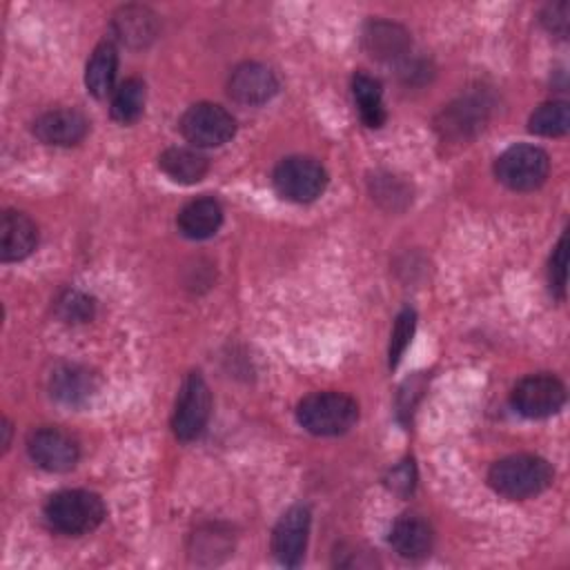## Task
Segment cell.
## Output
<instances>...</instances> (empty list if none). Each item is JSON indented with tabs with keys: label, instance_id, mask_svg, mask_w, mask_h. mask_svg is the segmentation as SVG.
I'll return each mask as SVG.
<instances>
[{
	"label": "cell",
	"instance_id": "cell-24",
	"mask_svg": "<svg viewBox=\"0 0 570 570\" xmlns=\"http://www.w3.org/2000/svg\"><path fill=\"white\" fill-rule=\"evenodd\" d=\"M94 301L76 289H67L56 301V314L65 323H87L94 316Z\"/></svg>",
	"mask_w": 570,
	"mask_h": 570
},
{
	"label": "cell",
	"instance_id": "cell-4",
	"mask_svg": "<svg viewBox=\"0 0 570 570\" xmlns=\"http://www.w3.org/2000/svg\"><path fill=\"white\" fill-rule=\"evenodd\" d=\"M499 183L514 191H532L541 187L550 174V158L541 147L512 145L494 163Z\"/></svg>",
	"mask_w": 570,
	"mask_h": 570
},
{
	"label": "cell",
	"instance_id": "cell-16",
	"mask_svg": "<svg viewBox=\"0 0 570 570\" xmlns=\"http://www.w3.org/2000/svg\"><path fill=\"white\" fill-rule=\"evenodd\" d=\"M223 223V207L212 196H200L187 203L176 218L178 232L191 240H205L218 232Z\"/></svg>",
	"mask_w": 570,
	"mask_h": 570
},
{
	"label": "cell",
	"instance_id": "cell-22",
	"mask_svg": "<svg viewBox=\"0 0 570 570\" xmlns=\"http://www.w3.org/2000/svg\"><path fill=\"white\" fill-rule=\"evenodd\" d=\"M145 109V82L140 78H127L111 96V118L120 125H131Z\"/></svg>",
	"mask_w": 570,
	"mask_h": 570
},
{
	"label": "cell",
	"instance_id": "cell-8",
	"mask_svg": "<svg viewBox=\"0 0 570 570\" xmlns=\"http://www.w3.org/2000/svg\"><path fill=\"white\" fill-rule=\"evenodd\" d=\"M566 403V387L552 374H530L512 390V405L528 419H546L557 414Z\"/></svg>",
	"mask_w": 570,
	"mask_h": 570
},
{
	"label": "cell",
	"instance_id": "cell-21",
	"mask_svg": "<svg viewBox=\"0 0 570 570\" xmlns=\"http://www.w3.org/2000/svg\"><path fill=\"white\" fill-rule=\"evenodd\" d=\"M352 96L358 107L361 120L376 129L385 122V107H383V91L381 82L363 71H356L352 78Z\"/></svg>",
	"mask_w": 570,
	"mask_h": 570
},
{
	"label": "cell",
	"instance_id": "cell-17",
	"mask_svg": "<svg viewBox=\"0 0 570 570\" xmlns=\"http://www.w3.org/2000/svg\"><path fill=\"white\" fill-rule=\"evenodd\" d=\"M432 528L416 514L399 517L390 530V543L394 552L410 561L428 557L432 550Z\"/></svg>",
	"mask_w": 570,
	"mask_h": 570
},
{
	"label": "cell",
	"instance_id": "cell-27",
	"mask_svg": "<svg viewBox=\"0 0 570 570\" xmlns=\"http://www.w3.org/2000/svg\"><path fill=\"white\" fill-rule=\"evenodd\" d=\"M541 22L550 33H554L559 38H566L568 36V2L548 4L541 11Z\"/></svg>",
	"mask_w": 570,
	"mask_h": 570
},
{
	"label": "cell",
	"instance_id": "cell-23",
	"mask_svg": "<svg viewBox=\"0 0 570 570\" xmlns=\"http://www.w3.org/2000/svg\"><path fill=\"white\" fill-rule=\"evenodd\" d=\"M528 129L537 136H548V138H557L568 134L570 129V107L563 100H550L539 105L530 120H528Z\"/></svg>",
	"mask_w": 570,
	"mask_h": 570
},
{
	"label": "cell",
	"instance_id": "cell-2",
	"mask_svg": "<svg viewBox=\"0 0 570 570\" xmlns=\"http://www.w3.org/2000/svg\"><path fill=\"white\" fill-rule=\"evenodd\" d=\"M358 419V405L343 392H314L296 407V421L314 436H338Z\"/></svg>",
	"mask_w": 570,
	"mask_h": 570
},
{
	"label": "cell",
	"instance_id": "cell-3",
	"mask_svg": "<svg viewBox=\"0 0 570 570\" xmlns=\"http://www.w3.org/2000/svg\"><path fill=\"white\" fill-rule=\"evenodd\" d=\"M47 523L62 534L78 537L96 530L105 519V503L89 490H62L45 503Z\"/></svg>",
	"mask_w": 570,
	"mask_h": 570
},
{
	"label": "cell",
	"instance_id": "cell-18",
	"mask_svg": "<svg viewBox=\"0 0 570 570\" xmlns=\"http://www.w3.org/2000/svg\"><path fill=\"white\" fill-rule=\"evenodd\" d=\"M49 387H51V396H56L60 403L80 405L94 394L96 379L87 367L67 363L53 370Z\"/></svg>",
	"mask_w": 570,
	"mask_h": 570
},
{
	"label": "cell",
	"instance_id": "cell-26",
	"mask_svg": "<svg viewBox=\"0 0 570 570\" xmlns=\"http://www.w3.org/2000/svg\"><path fill=\"white\" fill-rule=\"evenodd\" d=\"M566 281H568V238L563 234L550 258V285L559 298L566 296Z\"/></svg>",
	"mask_w": 570,
	"mask_h": 570
},
{
	"label": "cell",
	"instance_id": "cell-12",
	"mask_svg": "<svg viewBox=\"0 0 570 570\" xmlns=\"http://www.w3.org/2000/svg\"><path fill=\"white\" fill-rule=\"evenodd\" d=\"M89 122L78 109H51L36 118L33 136L53 147L78 145L87 136Z\"/></svg>",
	"mask_w": 570,
	"mask_h": 570
},
{
	"label": "cell",
	"instance_id": "cell-19",
	"mask_svg": "<svg viewBox=\"0 0 570 570\" xmlns=\"http://www.w3.org/2000/svg\"><path fill=\"white\" fill-rule=\"evenodd\" d=\"M158 167L180 185H194L205 178L209 163L207 158L191 147H169L160 154Z\"/></svg>",
	"mask_w": 570,
	"mask_h": 570
},
{
	"label": "cell",
	"instance_id": "cell-5",
	"mask_svg": "<svg viewBox=\"0 0 570 570\" xmlns=\"http://www.w3.org/2000/svg\"><path fill=\"white\" fill-rule=\"evenodd\" d=\"M327 185L325 167L309 156H287L274 169L276 191L292 203L316 200Z\"/></svg>",
	"mask_w": 570,
	"mask_h": 570
},
{
	"label": "cell",
	"instance_id": "cell-9",
	"mask_svg": "<svg viewBox=\"0 0 570 570\" xmlns=\"http://www.w3.org/2000/svg\"><path fill=\"white\" fill-rule=\"evenodd\" d=\"M31 461L47 472H67L78 463L80 448L71 434L58 428H38L27 439Z\"/></svg>",
	"mask_w": 570,
	"mask_h": 570
},
{
	"label": "cell",
	"instance_id": "cell-13",
	"mask_svg": "<svg viewBox=\"0 0 570 570\" xmlns=\"http://www.w3.org/2000/svg\"><path fill=\"white\" fill-rule=\"evenodd\" d=\"M38 245V227L36 223L18 212L7 209L0 220V258L2 263H16L27 258Z\"/></svg>",
	"mask_w": 570,
	"mask_h": 570
},
{
	"label": "cell",
	"instance_id": "cell-25",
	"mask_svg": "<svg viewBox=\"0 0 570 570\" xmlns=\"http://www.w3.org/2000/svg\"><path fill=\"white\" fill-rule=\"evenodd\" d=\"M414 325H416V314L405 307L396 321H394V327H392V336H390V367H394L401 356L405 354L410 341H412V334H414Z\"/></svg>",
	"mask_w": 570,
	"mask_h": 570
},
{
	"label": "cell",
	"instance_id": "cell-11",
	"mask_svg": "<svg viewBox=\"0 0 570 570\" xmlns=\"http://www.w3.org/2000/svg\"><path fill=\"white\" fill-rule=\"evenodd\" d=\"M227 91L240 105H263L278 91V78L263 62H240L229 73Z\"/></svg>",
	"mask_w": 570,
	"mask_h": 570
},
{
	"label": "cell",
	"instance_id": "cell-1",
	"mask_svg": "<svg viewBox=\"0 0 570 570\" xmlns=\"http://www.w3.org/2000/svg\"><path fill=\"white\" fill-rule=\"evenodd\" d=\"M552 465L537 454H510L492 463L488 483L505 499H530L552 483Z\"/></svg>",
	"mask_w": 570,
	"mask_h": 570
},
{
	"label": "cell",
	"instance_id": "cell-6",
	"mask_svg": "<svg viewBox=\"0 0 570 570\" xmlns=\"http://www.w3.org/2000/svg\"><path fill=\"white\" fill-rule=\"evenodd\" d=\"M180 134L194 147H220L236 134L234 116L216 102H196L180 116Z\"/></svg>",
	"mask_w": 570,
	"mask_h": 570
},
{
	"label": "cell",
	"instance_id": "cell-28",
	"mask_svg": "<svg viewBox=\"0 0 570 570\" xmlns=\"http://www.w3.org/2000/svg\"><path fill=\"white\" fill-rule=\"evenodd\" d=\"M414 479H416V474H414V465H412V461H403L401 465H396L392 472H390V488L394 490V492H399V494H407V492H412L414 490Z\"/></svg>",
	"mask_w": 570,
	"mask_h": 570
},
{
	"label": "cell",
	"instance_id": "cell-14",
	"mask_svg": "<svg viewBox=\"0 0 570 570\" xmlns=\"http://www.w3.org/2000/svg\"><path fill=\"white\" fill-rule=\"evenodd\" d=\"M111 31L120 45L140 49L158 33V16L142 4H125L111 18Z\"/></svg>",
	"mask_w": 570,
	"mask_h": 570
},
{
	"label": "cell",
	"instance_id": "cell-7",
	"mask_svg": "<svg viewBox=\"0 0 570 570\" xmlns=\"http://www.w3.org/2000/svg\"><path fill=\"white\" fill-rule=\"evenodd\" d=\"M209 412H212V394L205 379L198 372L187 374L176 401L174 419H171V430L176 439L178 441L198 439L209 421Z\"/></svg>",
	"mask_w": 570,
	"mask_h": 570
},
{
	"label": "cell",
	"instance_id": "cell-15",
	"mask_svg": "<svg viewBox=\"0 0 570 570\" xmlns=\"http://www.w3.org/2000/svg\"><path fill=\"white\" fill-rule=\"evenodd\" d=\"M363 47L376 60H399L410 49V33L396 22L372 20L363 29Z\"/></svg>",
	"mask_w": 570,
	"mask_h": 570
},
{
	"label": "cell",
	"instance_id": "cell-20",
	"mask_svg": "<svg viewBox=\"0 0 570 570\" xmlns=\"http://www.w3.org/2000/svg\"><path fill=\"white\" fill-rule=\"evenodd\" d=\"M116 71H118V51L116 45L105 40L100 42L85 69V85L87 91L96 98H105L107 94H111L114 89V80H116Z\"/></svg>",
	"mask_w": 570,
	"mask_h": 570
},
{
	"label": "cell",
	"instance_id": "cell-10",
	"mask_svg": "<svg viewBox=\"0 0 570 570\" xmlns=\"http://www.w3.org/2000/svg\"><path fill=\"white\" fill-rule=\"evenodd\" d=\"M309 523L312 517L307 505H292L289 510H285V514L278 519L272 532V552L278 563L294 568L303 561L309 537Z\"/></svg>",
	"mask_w": 570,
	"mask_h": 570
}]
</instances>
